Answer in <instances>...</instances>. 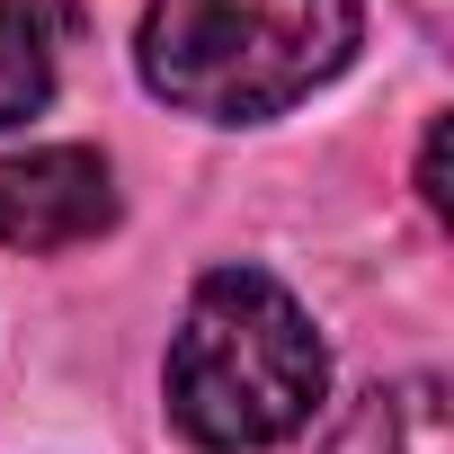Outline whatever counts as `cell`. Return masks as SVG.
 Instances as JSON below:
<instances>
[{"label": "cell", "instance_id": "obj_1", "mask_svg": "<svg viewBox=\"0 0 454 454\" xmlns=\"http://www.w3.org/2000/svg\"><path fill=\"white\" fill-rule=\"evenodd\" d=\"M330 392V348L303 294L250 259L205 268L160 356V410L196 454H268L312 427Z\"/></svg>", "mask_w": 454, "mask_h": 454}, {"label": "cell", "instance_id": "obj_2", "mask_svg": "<svg viewBox=\"0 0 454 454\" xmlns=\"http://www.w3.org/2000/svg\"><path fill=\"white\" fill-rule=\"evenodd\" d=\"M365 45V0H143L134 72L196 125H268L321 98Z\"/></svg>", "mask_w": 454, "mask_h": 454}, {"label": "cell", "instance_id": "obj_3", "mask_svg": "<svg viewBox=\"0 0 454 454\" xmlns=\"http://www.w3.org/2000/svg\"><path fill=\"white\" fill-rule=\"evenodd\" d=\"M116 169L98 143H27L0 152V250L63 259L98 232H116Z\"/></svg>", "mask_w": 454, "mask_h": 454}, {"label": "cell", "instance_id": "obj_4", "mask_svg": "<svg viewBox=\"0 0 454 454\" xmlns=\"http://www.w3.org/2000/svg\"><path fill=\"white\" fill-rule=\"evenodd\" d=\"M321 454H454V410H445V383L436 374H392L374 392H356Z\"/></svg>", "mask_w": 454, "mask_h": 454}, {"label": "cell", "instance_id": "obj_5", "mask_svg": "<svg viewBox=\"0 0 454 454\" xmlns=\"http://www.w3.org/2000/svg\"><path fill=\"white\" fill-rule=\"evenodd\" d=\"M63 36H72V0H0V134L54 107Z\"/></svg>", "mask_w": 454, "mask_h": 454}, {"label": "cell", "instance_id": "obj_6", "mask_svg": "<svg viewBox=\"0 0 454 454\" xmlns=\"http://www.w3.org/2000/svg\"><path fill=\"white\" fill-rule=\"evenodd\" d=\"M419 205L445 223V116H427V134H419Z\"/></svg>", "mask_w": 454, "mask_h": 454}, {"label": "cell", "instance_id": "obj_7", "mask_svg": "<svg viewBox=\"0 0 454 454\" xmlns=\"http://www.w3.org/2000/svg\"><path fill=\"white\" fill-rule=\"evenodd\" d=\"M410 19H419L427 45H445V0H410Z\"/></svg>", "mask_w": 454, "mask_h": 454}]
</instances>
